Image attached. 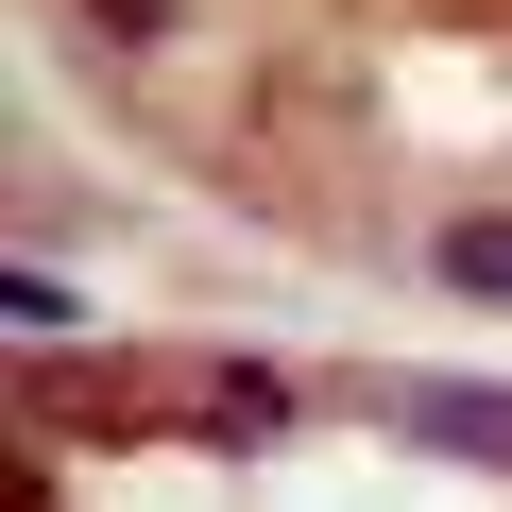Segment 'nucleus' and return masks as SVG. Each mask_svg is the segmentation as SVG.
<instances>
[{
    "label": "nucleus",
    "instance_id": "nucleus-1",
    "mask_svg": "<svg viewBox=\"0 0 512 512\" xmlns=\"http://www.w3.org/2000/svg\"><path fill=\"white\" fill-rule=\"evenodd\" d=\"M325 410H359V427H410V444H444V461H495L512 478V376H325Z\"/></svg>",
    "mask_w": 512,
    "mask_h": 512
},
{
    "label": "nucleus",
    "instance_id": "nucleus-2",
    "mask_svg": "<svg viewBox=\"0 0 512 512\" xmlns=\"http://www.w3.org/2000/svg\"><path fill=\"white\" fill-rule=\"evenodd\" d=\"M18 512H69V495H52V461H18Z\"/></svg>",
    "mask_w": 512,
    "mask_h": 512
}]
</instances>
